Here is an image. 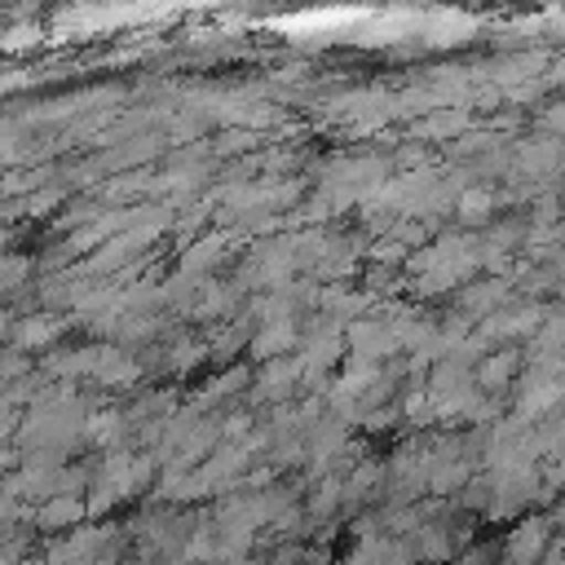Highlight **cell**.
Instances as JSON below:
<instances>
[{"instance_id":"8992f818","label":"cell","mask_w":565,"mask_h":565,"mask_svg":"<svg viewBox=\"0 0 565 565\" xmlns=\"http://www.w3.org/2000/svg\"><path fill=\"white\" fill-rule=\"evenodd\" d=\"M499 300H503V282H486V287L463 291V309H472V313H481V309H490Z\"/></svg>"},{"instance_id":"6da1fadb","label":"cell","mask_w":565,"mask_h":565,"mask_svg":"<svg viewBox=\"0 0 565 565\" xmlns=\"http://www.w3.org/2000/svg\"><path fill=\"white\" fill-rule=\"evenodd\" d=\"M88 512H84V499L79 494H49L35 512H31V521L40 525V530H71V525H79Z\"/></svg>"},{"instance_id":"3957f363","label":"cell","mask_w":565,"mask_h":565,"mask_svg":"<svg viewBox=\"0 0 565 565\" xmlns=\"http://www.w3.org/2000/svg\"><path fill=\"white\" fill-rule=\"evenodd\" d=\"M512 375H516V353H494V358H486V362L477 366V380H481L486 388H503Z\"/></svg>"},{"instance_id":"ba28073f","label":"cell","mask_w":565,"mask_h":565,"mask_svg":"<svg viewBox=\"0 0 565 565\" xmlns=\"http://www.w3.org/2000/svg\"><path fill=\"white\" fill-rule=\"evenodd\" d=\"M459 565H490V547H468V552H459Z\"/></svg>"},{"instance_id":"277c9868","label":"cell","mask_w":565,"mask_h":565,"mask_svg":"<svg viewBox=\"0 0 565 565\" xmlns=\"http://www.w3.org/2000/svg\"><path fill=\"white\" fill-rule=\"evenodd\" d=\"M490 207H494V194H486V190H463L459 194V216L463 221H486Z\"/></svg>"},{"instance_id":"5b68a950","label":"cell","mask_w":565,"mask_h":565,"mask_svg":"<svg viewBox=\"0 0 565 565\" xmlns=\"http://www.w3.org/2000/svg\"><path fill=\"white\" fill-rule=\"evenodd\" d=\"M57 335V322H49V318H26V322H18V344H44V340H53Z\"/></svg>"},{"instance_id":"7a4b0ae2","label":"cell","mask_w":565,"mask_h":565,"mask_svg":"<svg viewBox=\"0 0 565 565\" xmlns=\"http://www.w3.org/2000/svg\"><path fill=\"white\" fill-rule=\"evenodd\" d=\"M291 340H296V327H291V318H282V322H269L265 335L252 340V353L256 358H278V349H291Z\"/></svg>"},{"instance_id":"52a82bcc","label":"cell","mask_w":565,"mask_h":565,"mask_svg":"<svg viewBox=\"0 0 565 565\" xmlns=\"http://www.w3.org/2000/svg\"><path fill=\"white\" fill-rule=\"evenodd\" d=\"M335 508H340V481L331 477V481H322V490H313L309 512H313V516H331Z\"/></svg>"}]
</instances>
